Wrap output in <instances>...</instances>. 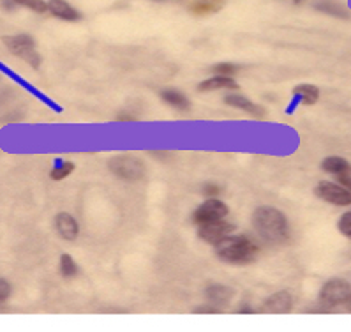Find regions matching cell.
I'll return each instance as SVG.
<instances>
[{
    "instance_id": "17",
    "label": "cell",
    "mask_w": 351,
    "mask_h": 332,
    "mask_svg": "<svg viewBox=\"0 0 351 332\" xmlns=\"http://www.w3.org/2000/svg\"><path fill=\"white\" fill-rule=\"evenodd\" d=\"M162 101L169 104V106H173L177 110H187L189 108V99L184 96L180 91H175V88H166V91L161 92Z\"/></svg>"
},
{
    "instance_id": "14",
    "label": "cell",
    "mask_w": 351,
    "mask_h": 332,
    "mask_svg": "<svg viewBox=\"0 0 351 332\" xmlns=\"http://www.w3.org/2000/svg\"><path fill=\"white\" fill-rule=\"evenodd\" d=\"M224 103L228 106H233V108H239L242 112L249 113V115H254V117H263L265 115V110L261 108L260 104L252 103L251 99L244 96H239V94H230V96L224 97Z\"/></svg>"
},
{
    "instance_id": "7",
    "label": "cell",
    "mask_w": 351,
    "mask_h": 332,
    "mask_svg": "<svg viewBox=\"0 0 351 332\" xmlns=\"http://www.w3.org/2000/svg\"><path fill=\"white\" fill-rule=\"evenodd\" d=\"M235 232V226L232 223H228V221L223 220H215V221H208V223L199 224L198 228V237L202 241L208 242V244H219L223 239H226L228 235H232Z\"/></svg>"
},
{
    "instance_id": "19",
    "label": "cell",
    "mask_w": 351,
    "mask_h": 332,
    "mask_svg": "<svg viewBox=\"0 0 351 332\" xmlns=\"http://www.w3.org/2000/svg\"><path fill=\"white\" fill-rule=\"evenodd\" d=\"M219 9V5H215L210 0H196L195 4H191V13L198 14V16H205V14H212Z\"/></svg>"
},
{
    "instance_id": "25",
    "label": "cell",
    "mask_w": 351,
    "mask_h": 332,
    "mask_svg": "<svg viewBox=\"0 0 351 332\" xmlns=\"http://www.w3.org/2000/svg\"><path fill=\"white\" fill-rule=\"evenodd\" d=\"M11 292H13V287L8 279L0 278V303H5V300L11 297Z\"/></svg>"
},
{
    "instance_id": "31",
    "label": "cell",
    "mask_w": 351,
    "mask_h": 332,
    "mask_svg": "<svg viewBox=\"0 0 351 332\" xmlns=\"http://www.w3.org/2000/svg\"><path fill=\"white\" fill-rule=\"evenodd\" d=\"M156 2H162V0H156Z\"/></svg>"
},
{
    "instance_id": "5",
    "label": "cell",
    "mask_w": 351,
    "mask_h": 332,
    "mask_svg": "<svg viewBox=\"0 0 351 332\" xmlns=\"http://www.w3.org/2000/svg\"><path fill=\"white\" fill-rule=\"evenodd\" d=\"M110 170L115 177L132 182L140 180L145 175V166L140 159L131 158V156H119V158L110 161Z\"/></svg>"
},
{
    "instance_id": "29",
    "label": "cell",
    "mask_w": 351,
    "mask_h": 332,
    "mask_svg": "<svg viewBox=\"0 0 351 332\" xmlns=\"http://www.w3.org/2000/svg\"><path fill=\"white\" fill-rule=\"evenodd\" d=\"M0 4H2V8L4 9H8V11H13L16 2H14V0H0Z\"/></svg>"
},
{
    "instance_id": "1",
    "label": "cell",
    "mask_w": 351,
    "mask_h": 332,
    "mask_svg": "<svg viewBox=\"0 0 351 332\" xmlns=\"http://www.w3.org/2000/svg\"><path fill=\"white\" fill-rule=\"evenodd\" d=\"M252 226L263 241L270 244H282L289 235V224L285 212L276 207H258L252 214Z\"/></svg>"
},
{
    "instance_id": "28",
    "label": "cell",
    "mask_w": 351,
    "mask_h": 332,
    "mask_svg": "<svg viewBox=\"0 0 351 332\" xmlns=\"http://www.w3.org/2000/svg\"><path fill=\"white\" fill-rule=\"evenodd\" d=\"M221 193V187L219 186H214V184H205L203 186V195L207 196H215Z\"/></svg>"
},
{
    "instance_id": "24",
    "label": "cell",
    "mask_w": 351,
    "mask_h": 332,
    "mask_svg": "<svg viewBox=\"0 0 351 332\" xmlns=\"http://www.w3.org/2000/svg\"><path fill=\"white\" fill-rule=\"evenodd\" d=\"M337 228L339 232H341V235L351 241V212H346V214H343V216L339 217Z\"/></svg>"
},
{
    "instance_id": "10",
    "label": "cell",
    "mask_w": 351,
    "mask_h": 332,
    "mask_svg": "<svg viewBox=\"0 0 351 332\" xmlns=\"http://www.w3.org/2000/svg\"><path fill=\"white\" fill-rule=\"evenodd\" d=\"M55 230H57L58 235L62 237L64 241H76L80 235L78 221L71 214H67V212L57 214V217H55Z\"/></svg>"
},
{
    "instance_id": "27",
    "label": "cell",
    "mask_w": 351,
    "mask_h": 332,
    "mask_svg": "<svg viewBox=\"0 0 351 332\" xmlns=\"http://www.w3.org/2000/svg\"><path fill=\"white\" fill-rule=\"evenodd\" d=\"M195 313H198V315H217V313H221V307H215V306H203V307H196Z\"/></svg>"
},
{
    "instance_id": "12",
    "label": "cell",
    "mask_w": 351,
    "mask_h": 332,
    "mask_svg": "<svg viewBox=\"0 0 351 332\" xmlns=\"http://www.w3.org/2000/svg\"><path fill=\"white\" fill-rule=\"evenodd\" d=\"M319 99V88L311 85V83H300L293 88V101H291V108H288V112L298 106V104H306L311 106L316 101Z\"/></svg>"
},
{
    "instance_id": "21",
    "label": "cell",
    "mask_w": 351,
    "mask_h": 332,
    "mask_svg": "<svg viewBox=\"0 0 351 332\" xmlns=\"http://www.w3.org/2000/svg\"><path fill=\"white\" fill-rule=\"evenodd\" d=\"M60 274L64 278H75L78 274V265H76V262L73 260L71 254H62L60 257Z\"/></svg>"
},
{
    "instance_id": "20",
    "label": "cell",
    "mask_w": 351,
    "mask_h": 332,
    "mask_svg": "<svg viewBox=\"0 0 351 332\" xmlns=\"http://www.w3.org/2000/svg\"><path fill=\"white\" fill-rule=\"evenodd\" d=\"M316 9H318V11H322V13L330 14V16H335V18L350 16V11H348V9H344L343 5H339V4H330V2H322V4H316Z\"/></svg>"
},
{
    "instance_id": "13",
    "label": "cell",
    "mask_w": 351,
    "mask_h": 332,
    "mask_svg": "<svg viewBox=\"0 0 351 332\" xmlns=\"http://www.w3.org/2000/svg\"><path fill=\"white\" fill-rule=\"evenodd\" d=\"M48 11L53 14L55 18L64 21H80L82 20V13L78 9H75L66 0H50L48 2Z\"/></svg>"
},
{
    "instance_id": "6",
    "label": "cell",
    "mask_w": 351,
    "mask_h": 332,
    "mask_svg": "<svg viewBox=\"0 0 351 332\" xmlns=\"http://www.w3.org/2000/svg\"><path fill=\"white\" fill-rule=\"evenodd\" d=\"M314 195L322 198L323 202H326V204L337 205V207L351 205V191L339 182H328V180L319 182L318 186L314 187Z\"/></svg>"
},
{
    "instance_id": "9",
    "label": "cell",
    "mask_w": 351,
    "mask_h": 332,
    "mask_svg": "<svg viewBox=\"0 0 351 332\" xmlns=\"http://www.w3.org/2000/svg\"><path fill=\"white\" fill-rule=\"evenodd\" d=\"M291 306H293V299H291L289 292L281 290L272 294L269 299L265 300L261 311L270 313V315H286V313L291 311Z\"/></svg>"
},
{
    "instance_id": "22",
    "label": "cell",
    "mask_w": 351,
    "mask_h": 332,
    "mask_svg": "<svg viewBox=\"0 0 351 332\" xmlns=\"http://www.w3.org/2000/svg\"><path fill=\"white\" fill-rule=\"evenodd\" d=\"M240 71V66L232 62H221L212 67V73L217 76H235Z\"/></svg>"
},
{
    "instance_id": "2",
    "label": "cell",
    "mask_w": 351,
    "mask_h": 332,
    "mask_svg": "<svg viewBox=\"0 0 351 332\" xmlns=\"http://www.w3.org/2000/svg\"><path fill=\"white\" fill-rule=\"evenodd\" d=\"M215 254L230 265H247L258 257V246L244 235H228L215 244Z\"/></svg>"
},
{
    "instance_id": "15",
    "label": "cell",
    "mask_w": 351,
    "mask_h": 332,
    "mask_svg": "<svg viewBox=\"0 0 351 332\" xmlns=\"http://www.w3.org/2000/svg\"><path fill=\"white\" fill-rule=\"evenodd\" d=\"M219 88H230V91H239V83L233 80V76H210L208 80L198 85L199 92H214Z\"/></svg>"
},
{
    "instance_id": "23",
    "label": "cell",
    "mask_w": 351,
    "mask_h": 332,
    "mask_svg": "<svg viewBox=\"0 0 351 332\" xmlns=\"http://www.w3.org/2000/svg\"><path fill=\"white\" fill-rule=\"evenodd\" d=\"M16 5H21V8H27L34 13H46L48 11V2L45 0H14Z\"/></svg>"
},
{
    "instance_id": "26",
    "label": "cell",
    "mask_w": 351,
    "mask_h": 332,
    "mask_svg": "<svg viewBox=\"0 0 351 332\" xmlns=\"http://www.w3.org/2000/svg\"><path fill=\"white\" fill-rule=\"evenodd\" d=\"M337 182L343 184L346 189H350L351 191V168L350 170H346V171H343V174L337 175Z\"/></svg>"
},
{
    "instance_id": "18",
    "label": "cell",
    "mask_w": 351,
    "mask_h": 332,
    "mask_svg": "<svg viewBox=\"0 0 351 332\" xmlns=\"http://www.w3.org/2000/svg\"><path fill=\"white\" fill-rule=\"evenodd\" d=\"M73 170H75V165H73V163L66 161V159H57L53 170L50 171V177L53 180H64L73 174Z\"/></svg>"
},
{
    "instance_id": "11",
    "label": "cell",
    "mask_w": 351,
    "mask_h": 332,
    "mask_svg": "<svg viewBox=\"0 0 351 332\" xmlns=\"http://www.w3.org/2000/svg\"><path fill=\"white\" fill-rule=\"evenodd\" d=\"M205 297H207L208 304L215 307H223L230 304V300L235 297V292L233 288L224 287V285H219V283H212L205 288Z\"/></svg>"
},
{
    "instance_id": "30",
    "label": "cell",
    "mask_w": 351,
    "mask_h": 332,
    "mask_svg": "<svg viewBox=\"0 0 351 332\" xmlns=\"http://www.w3.org/2000/svg\"><path fill=\"white\" fill-rule=\"evenodd\" d=\"M348 309H350V311H351V295H350V299H348Z\"/></svg>"
},
{
    "instance_id": "4",
    "label": "cell",
    "mask_w": 351,
    "mask_h": 332,
    "mask_svg": "<svg viewBox=\"0 0 351 332\" xmlns=\"http://www.w3.org/2000/svg\"><path fill=\"white\" fill-rule=\"evenodd\" d=\"M351 295V285L346 279L334 278L328 279L319 290V304L326 309H334V307L343 306L348 303Z\"/></svg>"
},
{
    "instance_id": "16",
    "label": "cell",
    "mask_w": 351,
    "mask_h": 332,
    "mask_svg": "<svg viewBox=\"0 0 351 332\" xmlns=\"http://www.w3.org/2000/svg\"><path fill=\"white\" fill-rule=\"evenodd\" d=\"M350 163L344 158H341V156H328V158H325L322 161V170L326 171V174L339 175L343 174V171L350 170Z\"/></svg>"
},
{
    "instance_id": "8",
    "label": "cell",
    "mask_w": 351,
    "mask_h": 332,
    "mask_svg": "<svg viewBox=\"0 0 351 332\" xmlns=\"http://www.w3.org/2000/svg\"><path fill=\"white\" fill-rule=\"evenodd\" d=\"M228 212H230V209H228L226 204H223L217 198H210L196 209L195 214H193V223L203 224L208 223V221L223 220V217L228 216Z\"/></svg>"
},
{
    "instance_id": "3",
    "label": "cell",
    "mask_w": 351,
    "mask_h": 332,
    "mask_svg": "<svg viewBox=\"0 0 351 332\" xmlns=\"http://www.w3.org/2000/svg\"><path fill=\"white\" fill-rule=\"evenodd\" d=\"M2 43L8 46V50L14 55V57L25 60L30 67L38 69L41 66L43 58L36 50V41L29 34H14V36H5L2 38Z\"/></svg>"
}]
</instances>
